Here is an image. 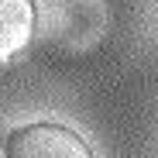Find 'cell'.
I'll return each mask as SVG.
<instances>
[{"instance_id":"cell-2","label":"cell","mask_w":158,"mask_h":158,"mask_svg":"<svg viewBox=\"0 0 158 158\" xmlns=\"http://www.w3.org/2000/svg\"><path fill=\"white\" fill-rule=\"evenodd\" d=\"M35 7L31 0H0V59H10L31 41Z\"/></svg>"},{"instance_id":"cell-1","label":"cell","mask_w":158,"mask_h":158,"mask_svg":"<svg viewBox=\"0 0 158 158\" xmlns=\"http://www.w3.org/2000/svg\"><path fill=\"white\" fill-rule=\"evenodd\" d=\"M7 158H93L86 141L62 124H28L17 127L4 144Z\"/></svg>"}]
</instances>
